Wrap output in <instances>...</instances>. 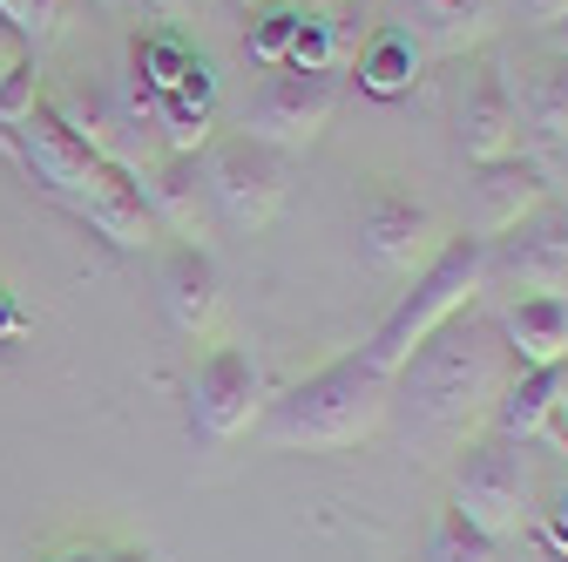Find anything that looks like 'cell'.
I'll list each match as a JSON object with an SVG mask.
<instances>
[{"label": "cell", "mask_w": 568, "mask_h": 562, "mask_svg": "<svg viewBox=\"0 0 568 562\" xmlns=\"http://www.w3.org/2000/svg\"><path fill=\"white\" fill-rule=\"evenodd\" d=\"M508 380H515V353L501 339V319L467 305L440 332H426L419 353L393 373V407L406 413V434L419 441H474Z\"/></svg>", "instance_id": "obj_1"}, {"label": "cell", "mask_w": 568, "mask_h": 562, "mask_svg": "<svg viewBox=\"0 0 568 562\" xmlns=\"http://www.w3.org/2000/svg\"><path fill=\"white\" fill-rule=\"evenodd\" d=\"M386 413H393V380L366 353H345L305 373L298 387L271 393L257 413V441L277 454H345L373 441L386 428Z\"/></svg>", "instance_id": "obj_2"}, {"label": "cell", "mask_w": 568, "mask_h": 562, "mask_svg": "<svg viewBox=\"0 0 568 562\" xmlns=\"http://www.w3.org/2000/svg\"><path fill=\"white\" fill-rule=\"evenodd\" d=\"M480 292H487V238H474V231L440 238V251L413 271V292H399V305L366 339V360L393 380L419 353V339L440 332L447 319H460L467 305H480Z\"/></svg>", "instance_id": "obj_3"}, {"label": "cell", "mask_w": 568, "mask_h": 562, "mask_svg": "<svg viewBox=\"0 0 568 562\" xmlns=\"http://www.w3.org/2000/svg\"><path fill=\"white\" fill-rule=\"evenodd\" d=\"M535 468H528V448L515 441H467L460 448V468H454V515H467L487 542H515L535 529Z\"/></svg>", "instance_id": "obj_4"}, {"label": "cell", "mask_w": 568, "mask_h": 562, "mask_svg": "<svg viewBox=\"0 0 568 562\" xmlns=\"http://www.w3.org/2000/svg\"><path fill=\"white\" fill-rule=\"evenodd\" d=\"M338 96H345V76H338V68L312 76V68L277 61L271 76L257 82L251 109H244V136L271 143L277 157H292V150H305V143H318V136H325V122L338 116Z\"/></svg>", "instance_id": "obj_5"}, {"label": "cell", "mask_w": 568, "mask_h": 562, "mask_svg": "<svg viewBox=\"0 0 568 562\" xmlns=\"http://www.w3.org/2000/svg\"><path fill=\"white\" fill-rule=\"evenodd\" d=\"M203 190L224 210V224L264 231L277 218V203H284V157L271 143H257V136L231 129V136H217V143L203 150Z\"/></svg>", "instance_id": "obj_6"}, {"label": "cell", "mask_w": 568, "mask_h": 562, "mask_svg": "<svg viewBox=\"0 0 568 562\" xmlns=\"http://www.w3.org/2000/svg\"><path fill=\"white\" fill-rule=\"evenodd\" d=\"M528 292V299H568V203H541L535 218H521L508 238L487 244V285Z\"/></svg>", "instance_id": "obj_7"}, {"label": "cell", "mask_w": 568, "mask_h": 562, "mask_svg": "<svg viewBox=\"0 0 568 562\" xmlns=\"http://www.w3.org/2000/svg\"><path fill=\"white\" fill-rule=\"evenodd\" d=\"M264 413V367L244 353V345H217L203 353L190 373V428L203 441H237L257 428Z\"/></svg>", "instance_id": "obj_8"}, {"label": "cell", "mask_w": 568, "mask_h": 562, "mask_svg": "<svg viewBox=\"0 0 568 562\" xmlns=\"http://www.w3.org/2000/svg\"><path fill=\"white\" fill-rule=\"evenodd\" d=\"M454 150L467 163H494L521 150V116H515V89L494 61H467V82L454 96Z\"/></svg>", "instance_id": "obj_9"}, {"label": "cell", "mask_w": 568, "mask_h": 562, "mask_svg": "<svg viewBox=\"0 0 568 562\" xmlns=\"http://www.w3.org/2000/svg\"><path fill=\"white\" fill-rule=\"evenodd\" d=\"M359 244L379 271H419L440 251V218L406 190H373L359 203Z\"/></svg>", "instance_id": "obj_10"}, {"label": "cell", "mask_w": 568, "mask_h": 562, "mask_svg": "<svg viewBox=\"0 0 568 562\" xmlns=\"http://www.w3.org/2000/svg\"><path fill=\"white\" fill-rule=\"evenodd\" d=\"M467 190H474V224H467V231L487 238V244L508 238L521 218H535V210L555 197V190H548V170H541L535 157H521V150H515V157H494V163H474V183H467Z\"/></svg>", "instance_id": "obj_11"}, {"label": "cell", "mask_w": 568, "mask_h": 562, "mask_svg": "<svg viewBox=\"0 0 568 562\" xmlns=\"http://www.w3.org/2000/svg\"><path fill=\"white\" fill-rule=\"evenodd\" d=\"M561 400H568V367H515V380L501 387V400H494V413H487V434L528 448V441L548 434V420L561 413Z\"/></svg>", "instance_id": "obj_12"}, {"label": "cell", "mask_w": 568, "mask_h": 562, "mask_svg": "<svg viewBox=\"0 0 568 562\" xmlns=\"http://www.w3.org/2000/svg\"><path fill=\"white\" fill-rule=\"evenodd\" d=\"M156 285H163V312L176 319V332H203L210 319H217V264H210L203 244H190V238L170 244Z\"/></svg>", "instance_id": "obj_13"}, {"label": "cell", "mask_w": 568, "mask_h": 562, "mask_svg": "<svg viewBox=\"0 0 568 562\" xmlns=\"http://www.w3.org/2000/svg\"><path fill=\"white\" fill-rule=\"evenodd\" d=\"M515 367H568V299H521L501 312Z\"/></svg>", "instance_id": "obj_14"}, {"label": "cell", "mask_w": 568, "mask_h": 562, "mask_svg": "<svg viewBox=\"0 0 568 562\" xmlns=\"http://www.w3.org/2000/svg\"><path fill=\"white\" fill-rule=\"evenodd\" d=\"M210 109H217V68L196 54L190 76L156 102V122H163V136H170V157H196V150L210 143Z\"/></svg>", "instance_id": "obj_15"}, {"label": "cell", "mask_w": 568, "mask_h": 562, "mask_svg": "<svg viewBox=\"0 0 568 562\" xmlns=\"http://www.w3.org/2000/svg\"><path fill=\"white\" fill-rule=\"evenodd\" d=\"M521 129H535L541 143H568V54L548 48L521 68V96H515Z\"/></svg>", "instance_id": "obj_16"}, {"label": "cell", "mask_w": 568, "mask_h": 562, "mask_svg": "<svg viewBox=\"0 0 568 562\" xmlns=\"http://www.w3.org/2000/svg\"><path fill=\"white\" fill-rule=\"evenodd\" d=\"M501 0H413V34L434 54H467L480 34H494Z\"/></svg>", "instance_id": "obj_17"}, {"label": "cell", "mask_w": 568, "mask_h": 562, "mask_svg": "<svg viewBox=\"0 0 568 562\" xmlns=\"http://www.w3.org/2000/svg\"><path fill=\"white\" fill-rule=\"evenodd\" d=\"M419 61H426V41L413 34V28H379L366 48H359V89L366 96H379V102H393V96H406L413 89V76H419Z\"/></svg>", "instance_id": "obj_18"}, {"label": "cell", "mask_w": 568, "mask_h": 562, "mask_svg": "<svg viewBox=\"0 0 568 562\" xmlns=\"http://www.w3.org/2000/svg\"><path fill=\"white\" fill-rule=\"evenodd\" d=\"M196 183H203V157H163L156 163V177H150V218L156 224H170L176 238H203V210H196Z\"/></svg>", "instance_id": "obj_19"}, {"label": "cell", "mask_w": 568, "mask_h": 562, "mask_svg": "<svg viewBox=\"0 0 568 562\" xmlns=\"http://www.w3.org/2000/svg\"><path fill=\"white\" fill-rule=\"evenodd\" d=\"M190 48H183V34L176 28H150V34H135V48H129V76H135V89L150 96V109L190 76Z\"/></svg>", "instance_id": "obj_20"}, {"label": "cell", "mask_w": 568, "mask_h": 562, "mask_svg": "<svg viewBox=\"0 0 568 562\" xmlns=\"http://www.w3.org/2000/svg\"><path fill=\"white\" fill-rule=\"evenodd\" d=\"M426 562H501V542H487L467 515H440L434 522V542H426Z\"/></svg>", "instance_id": "obj_21"}, {"label": "cell", "mask_w": 568, "mask_h": 562, "mask_svg": "<svg viewBox=\"0 0 568 562\" xmlns=\"http://www.w3.org/2000/svg\"><path fill=\"white\" fill-rule=\"evenodd\" d=\"M298 14H305V8H292V0H271V8H257V21H251V34H244V48H251V61H264V68H277L284 54H292V34H298Z\"/></svg>", "instance_id": "obj_22"}, {"label": "cell", "mask_w": 568, "mask_h": 562, "mask_svg": "<svg viewBox=\"0 0 568 562\" xmlns=\"http://www.w3.org/2000/svg\"><path fill=\"white\" fill-rule=\"evenodd\" d=\"M338 21L332 14H298V34H292V54H284V61H292V68H312V76H325V68H338Z\"/></svg>", "instance_id": "obj_23"}, {"label": "cell", "mask_w": 568, "mask_h": 562, "mask_svg": "<svg viewBox=\"0 0 568 562\" xmlns=\"http://www.w3.org/2000/svg\"><path fill=\"white\" fill-rule=\"evenodd\" d=\"M61 8L68 0H0V21H8L21 34V48L34 54V48H48L61 34Z\"/></svg>", "instance_id": "obj_24"}, {"label": "cell", "mask_w": 568, "mask_h": 562, "mask_svg": "<svg viewBox=\"0 0 568 562\" xmlns=\"http://www.w3.org/2000/svg\"><path fill=\"white\" fill-rule=\"evenodd\" d=\"M34 102H41V89H34V54H21L8 76H0V129H14Z\"/></svg>", "instance_id": "obj_25"}, {"label": "cell", "mask_w": 568, "mask_h": 562, "mask_svg": "<svg viewBox=\"0 0 568 562\" xmlns=\"http://www.w3.org/2000/svg\"><path fill=\"white\" fill-rule=\"evenodd\" d=\"M535 535H541V549L555 562H568V488H555V495L535 509Z\"/></svg>", "instance_id": "obj_26"}, {"label": "cell", "mask_w": 568, "mask_h": 562, "mask_svg": "<svg viewBox=\"0 0 568 562\" xmlns=\"http://www.w3.org/2000/svg\"><path fill=\"white\" fill-rule=\"evenodd\" d=\"M521 14H528L535 28H548V34H555V28L568 21V0H521Z\"/></svg>", "instance_id": "obj_27"}, {"label": "cell", "mask_w": 568, "mask_h": 562, "mask_svg": "<svg viewBox=\"0 0 568 562\" xmlns=\"http://www.w3.org/2000/svg\"><path fill=\"white\" fill-rule=\"evenodd\" d=\"M14 332H21V312H14L8 299H0V339H14Z\"/></svg>", "instance_id": "obj_28"}, {"label": "cell", "mask_w": 568, "mask_h": 562, "mask_svg": "<svg viewBox=\"0 0 568 562\" xmlns=\"http://www.w3.org/2000/svg\"><path fill=\"white\" fill-rule=\"evenodd\" d=\"M142 8H150V14H163V21H170V14L183 8V0H142Z\"/></svg>", "instance_id": "obj_29"}, {"label": "cell", "mask_w": 568, "mask_h": 562, "mask_svg": "<svg viewBox=\"0 0 568 562\" xmlns=\"http://www.w3.org/2000/svg\"><path fill=\"white\" fill-rule=\"evenodd\" d=\"M54 562H102L95 549H68V555H54Z\"/></svg>", "instance_id": "obj_30"}, {"label": "cell", "mask_w": 568, "mask_h": 562, "mask_svg": "<svg viewBox=\"0 0 568 562\" xmlns=\"http://www.w3.org/2000/svg\"><path fill=\"white\" fill-rule=\"evenodd\" d=\"M102 562H150V555H142V549H122V555H102Z\"/></svg>", "instance_id": "obj_31"}, {"label": "cell", "mask_w": 568, "mask_h": 562, "mask_svg": "<svg viewBox=\"0 0 568 562\" xmlns=\"http://www.w3.org/2000/svg\"><path fill=\"white\" fill-rule=\"evenodd\" d=\"M555 48H561V54H568V21H561V28H555Z\"/></svg>", "instance_id": "obj_32"}, {"label": "cell", "mask_w": 568, "mask_h": 562, "mask_svg": "<svg viewBox=\"0 0 568 562\" xmlns=\"http://www.w3.org/2000/svg\"><path fill=\"white\" fill-rule=\"evenodd\" d=\"M237 8H264V0H237Z\"/></svg>", "instance_id": "obj_33"}]
</instances>
